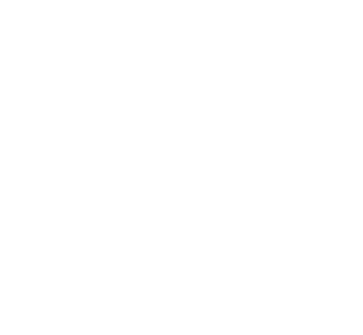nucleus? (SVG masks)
<instances>
[]
</instances>
